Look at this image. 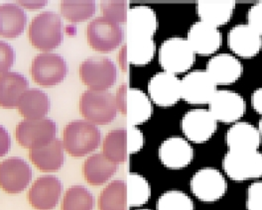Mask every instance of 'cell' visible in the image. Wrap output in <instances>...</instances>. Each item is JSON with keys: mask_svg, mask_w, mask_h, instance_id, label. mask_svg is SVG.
Here are the masks:
<instances>
[{"mask_svg": "<svg viewBox=\"0 0 262 210\" xmlns=\"http://www.w3.org/2000/svg\"><path fill=\"white\" fill-rule=\"evenodd\" d=\"M27 22L23 9L13 3L0 5V36L16 38L21 35Z\"/></svg>", "mask_w": 262, "mask_h": 210, "instance_id": "31", "label": "cell"}, {"mask_svg": "<svg viewBox=\"0 0 262 210\" xmlns=\"http://www.w3.org/2000/svg\"><path fill=\"white\" fill-rule=\"evenodd\" d=\"M117 171V165L110 161L103 154L90 156L82 167L85 180L95 186L105 183Z\"/></svg>", "mask_w": 262, "mask_h": 210, "instance_id": "27", "label": "cell"}, {"mask_svg": "<svg viewBox=\"0 0 262 210\" xmlns=\"http://www.w3.org/2000/svg\"><path fill=\"white\" fill-rule=\"evenodd\" d=\"M29 158L34 166L42 172H57L64 164V145L59 139H54L48 145L32 149Z\"/></svg>", "mask_w": 262, "mask_h": 210, "instance_id": "24", "label": "cell"}, {"mask_svg": "<svg viewBox=\"0 0 262 210\" xmlns=\"http://www.w3.org/2000/svg\"><path fill=\"white\" fill-rule=\"evenodd\" d=\"M11 147V139L8 131L0 125V157L5 156Z\"/></svg>", "mask_w": 262, "mask_h": 210, "instance_id": "41", "label": "cell"}, {"mask_svg": "<svg viewBox=\"0 0 262 210\" xmlns=\"http://www.w3.org/2000/svg\"><path fill=\"white\" fill-rule=\"evenodd\" d=\"M224 168L234 180H246L262 176V154L257 150H229L224 159Z\"/></svg>", "mask_w": 262, "mask_h": 210, "instance_id": "8", "label": "cell"}, {"mask_svg": "<svg viewBox=\"0 0 262 210\" xmlns=\"http://www.w3.org/2000/svg\"><path fill=\"white\" fill-rule=\"evenodd\" d=\"M248 25L262 35V2L252 6L248 12Z\"/></svg>", "mask_w": 262, "mask_h": 210, "instance_id": "40", "label": "cell"}, {"mask_svg": "<svg viewBox=\"0 0 262 210\" xmlns=\"http://www.w3.org/2000/svg\"><path fill=\"white\" fill-rule=\"evenodd\" d=\"M155 53L153 39L127 40L121 48L118 60L122 71L126 72L129 65H143L148 64Z\"/></svg>", "mask_w": 262, "mask_h": 210, "instance_id": "25", "label": "cell"}, {"mask_svg": "<svg viewBox=\"0 0 262 210\" xmlns=\"http://www.w3.org/2000/svg\"><path fill=\"white\" fill-rule=\"evenodd\" d=\"M68 66L64 58L55 53H42L36 56L31 65L33 80L42 86L57 85L64 81Z\"/></svg>", "mask_w": 262, "mask_h": 210, "instance_id": "11", "label": "cell"}, {"mask_svg": "<svg viewBox=\"0 0 262 210\" xmlns=\"http://www.w3.org/2000/svg\"><path fill=\"white\" fill-rule=\"evenodd\" d=\"M29 39L33 46L49 53L63 42V23L58 14L47 11L35 17L29 26Z\"/></svg>", "mask_w": 262, "mask_h": 210, "instance_id": "3", "label": "cell"}, {"mask_svg": "<svg viewBox=\"0 0 262 210\" xmlns=\"http://www.w3.org/2000/svg\"><path fill=\"white\" fill-rule=\"evenodd\" d=\"M95 197L82 185H74L66 192L62 210H93Z\"/></svg>", "mask_w": 262, "mask_h": 210, "instance_id": "34", "label": "cell"}, {"mask_svg": "<svg viewBox=\"0 0 262 210\" xmlns=\"http://www.w3.org/2000/svg\"><path fill=\"white\" fill-rule=\"evenodd\" d=\"M215 85L207 72L195 71L181 81L182 98L192 104L210 103L216 91Z\"/></svg>", "mask_w": 262, "mask_h": 210, "instance_id": "13", "label": "cell"}, {"mask_svg": "<svg viewBox=\"0 0 262 210\" xmlns=\"http://www.w3.org/2000/svg\"><path fill=\"white\" fill-rule=\"evenodd\" d=\"M96 2L93 0H65L61 2V13L71 22H82L94 16Z\"/></svg>", "mask_w": 262, "mask_h": 210, "instance_id": "33", "label": "cell"}, {"mask_svg": "<svg viewBox=\"0 0 262 210\" xmlns=\"http://www.w3.org/2000/svg\"><path fill=\"white\" fill-rule=\"evenodd\" d=\"M63 184L54 176H45L35 180L29 193L28 200L36 210H52L58 204L62 195Z\"/></svg>", "mask_w": 262, "mask_h": 210, "instance_id": "14", "label": "cell"}, {"mask_svg": "<svg viewBox=\"0 0 262 210\" xmlns=\"http://www.w3.org/2000/svg\"><path fill=\"white\" fill-rule=\"evenodd\" d=\"M159 156L166 167L170 169H182L192 161L193 149L183 138L172 137L162 143Z\"/></svg>", "mask_w": 262, "mask_h": 210, "instance_id": "23", "label": "cell"}, {"mask_svg": "<svg viewBox=\"0 0 262 210\" xmlns=\"http://www.w3.org/2000/svg\"><path fill=\"white\" fill-rule=\"evenodd\" d=\"M143 144V134L133 126L113 130L103 140L102 154L116 165L122 164L126 162L132 154L140 151Z\"/></svg>", "mask_w": 262, "mask_h": 210, "instance_id": "1", "label": "cell"}, {"mask_svg": "<svg viewBox=\"0 0 262 210\" xmlns=\"http://www.w3.org/2000/svg\"><path fill=\"white\" fill-rule=\"evenodd\" d=\"M191 188L202 201L213 202L226 194L227 181L219 171L210 168L203 169L192 178Z\"/></svg>", "mask_w": 262, "mask_h": 210, "instance_id": "15", "label": "cell"}, {"mask_svg": "<svg viewBox=\"0 0 262 210\" xmlns=\"http://www.w3.org/2000/svg\"><path fill=\"white\" fill-rule=\"evenodd\" d=\"M187 41L195 53L206 56L213 54L220 48L222 35L217 28L200 21L191 27Z\"/></svg>", "mask_w": 262, "mask_h": 210, "instance_id": "20", "label": "cell"}, {"mask_svg": "<svg viewBox=\"0 0 262 210\" xmlns=\"http://www.w3.org/2000/svg\"><path fill=\"white\" fill-rule=\"evenodd\" d=\"M157 210H194L191 198L178 191L167 192L157 202Z\"/></svg>", "mask_w": 262, "mask_h": 210, "instance_id": "36", "label": "cell"}, {"mask_svg": "<svg viewBox=\"0 0 262 210\" xmlns=\"http://www.w3.org/2000/svg\"><path fill=\"white\" fill-rule=\"evenodd\" d=\"M28 81L18 73L8 72L0 75V106L14 108L23 94L28 90Z\"/></svg>", "mask_w": 262, "mask_h": 210, "instance_id": "26", "label": "cell"}, {"mask_svg": "<svg viewBox=\"0 0 262 210\" xmlns=\"http://www.w3.org/2000/svg\"><path fill=\"white\" fill-rule=\"evenodd\" d=\"M207 73L215 84H229L237 81L243 73L239 61L229 54H220L208 64Z\"/></svg>", "mask_w": 262, "mask_h": 210, "instance_id": "22", "label": "cell"}, {"mask_svg": "<svg viewBox=\"0 0 262 210\" xmlns=\"http://www.w3.org/2000/svg\"><path fill=\"white\" fill-rule=\"evenodd\" d=\"M127 40L152 39L157 29V18L147 6H135L127 15Z\"/></svg>", "mask_w": 262, "mask_h": 210, "instance_id": "19", "label": "cell"}, {"mask_svg": "<svg viewBox=\"0 0 262 210\" xmlns=\"http://www.w3.org/2000/svg\"><path fill=\"white\" fill-rule=\"evenodd\" d=\"M182 129L191 141L203 143L208 141L215 132L216 120L208 110H191L183 118Z\"/></svg>", "mask_w": 262, "mask_h": 210, "instance_id": "18", "label": "cell"}, {"mask_svg": "<svg viewBox=\"0 0 262 210\" xmlns=\"http://www.w3.org/2000/svg\"><path fill=\"white\" fill-rule=\"evenodd\" d=\"M229 48L244 58L255 56L261 49V36L249 25H238L229 32Z\"/></svg>", "mask_w": 262, "mask_h": 210, "instance_id": "21", "label": "cell"}, {"mask_svg": "<svg viewBox=\"0 0 262 210\" xmlns=\"http://www.w3.org/2000/svg\"><path fill=\"white\" fill-rule=\"evenodd\" d=\"M140 210H149V209H140Z\"/></svg>", "mask_w": 262, "mask_h": 210, "instance_id": "44", "label": "cell"}, {"mask_svg": "<svg viewBox=\"0 0 262 210\" xmlns=\"http://www.w3.org/2000/svg\"><path fill=\"white\" fill-rule=\"evenodd\" d=\"M227 143L229 150H257L260 144V134L251 124L239 122L229 130L227 134Z\"/></svg>", "mask_w": 262, "mask_h": 210, "instance_id": "30", "label": "cell"}, {"mask_svg": "<svg viewBox=\"0 0 262 210\" xmlns=\"http://www.w3.org/2000/svg\"><path fill=\"white\" fill-rule=\"evenodd\" d=\"M15 61V52L6 42L0 41V75L8 73Z\"/></svg>", "mask_w": 262, "mask_h": 210, "instance_id": "38", "label": "cell"}, {"mask_svg": "<svg viewBox=\"0 0 262 210\" xmlns=\"http://www.w3.org/2000/svg\"><path fill=\"white\" fill-rule=\"evenodd\" d=\"M160 64L167 73L181 74L188 71L195 61V52L187 40L174 37L166 40L159 51Z\"/></svg>", "mask_w": 262, "mask_h": 210, "instance_id": "7", "label": "cell"}, {"mask_svg": "<svg viewBox=\"0 0 262 210\" xmlns=\"http://www.w3.org/2000/svg\"><path fill=\"white\" fill-rule=\"evenodd\" d=\"M259 131H260V133L262 134V119L260 120V122H259Z\"/></svg>", "mask_w": 262, "mask_h": 210, "instance_id": "43", "label": "cell"}, {"mask_svg": "<svg viewBox=\"0 0 262 210\" xmlns=\"http://www.w3.org/2000/svg\"><path fill=\"white\" fill-rule=\"evenodd\" d=\"M125 183L129 207L140 206L147 202L150 197V186L145 178L137 174H130Z\"/></svg>", "mask_w": 262, "mask_h": 210, "instance_id": "35", "label": "cell"}, {"mask_svg": "<svg viewBox=\"0 0 262 210\" xmlns=\"http://www.w3.org/2000/svg\"><path fill=\"white\" fill-rule=\"evenodd\" d=\"M99 210H128L125 180L116 179L107 184L98 198Z\"/></svg>", "mask_w": 262, "mask_h": 210, "instance_id": "32", "label": "cell"}, {"mask_svg": "<svg viewBox=\"0 0 262 210\" xmlns=\"http://www.w3.org/2000/svg\"><path fill=\"white\" fill-rule=\"evenodd\" d=\"M32 179L30 166L18 157H11L0 162V188L7 194L23 192Z\"/></svg>", "mask_w": 262, "mask_h": 210, "instance_id": "12", "label": "cell"}, {"mask_svg": "<svg viewBox=\"0 0 262 210\" xmlns=\"http://www.w3.org/2000/svg\"><path fill=\"white\" fill-rule=\"evenodd\" d=\"M251 102L253 108L262 115V88L254 91V94L252 95Z\"/></svg>", "mask_w": 262, "mask_h": 210, "instance_id": "42", "label": "cell"}, {"mask_svg": "<svg viewBox=\"0 0 262 210\" xmlns=\"http://www.w3.org/2000/svg\"><path fill=\"white\" fill-rule=\"evenodd\" d=\"M80 112L86 121L95 125H106L117 114L115 97L108 91H84L80 99Z\"/></svg>", "mask_w": 262, "mask_h": 210, "instance_id": "4", "label": "cell"}, {"mask_svg": "<svg viewBox=\"0 0 262 210\" xmlns=\"http://www.w3.org/2000/svg\"><path fill=\"white\" fill-rule=\"evenodd\" d=\"M148 91L156 104L169 107L182 98L181 81L173 74L159 73L149 81Z\"/></svg>", "mask_w": 262, "mask_h": 210, "instance_id": "16", "label": "cell"}, {"mask_svg": "<svg viewBox=\"0 0 262 210\" xmlns=\"http://www.w3.org/2000/svg\"><path fill=\"white\" fill-rule=\"evenodd\" d=\"M115 100L117 109L131 125H139L146 122L152 114V106L146 95L127 84L119 86Z\"/></svg>", "mask_w": 262, "mask_h": 210, "instance_id": "5", "label": "cell"}, {"mask_svg": "<svg viewBox=\"0 0 262 210\" xmlns=\"http://www.w3.org/2000/svg\"><path fill=\"white\" fill-rule=\"evenodd\" d=\"M56 123L51 119H25L17 125L15 137L19 145L32 150L48 145L56 139Z\"/></svg>", "mask_w": 262, "mask_h": 210, "instance_id": "10", "label": "cell"}, {"mask_svg": "<svg viewBox=\"0 0 262 210\" xmlns=\"http://www.w3.org/2000/svg\"><path fill=\"white\" fill-rule=\"evenodd\" d=\"M86 39L90 46L97 52L110 53L121 44L123 30L114 21L98 17L88 25Z\"/></svg>", "mask_w": 262, "mask_h": 210, "instance_id": "9", "label": "cell"}, {"mask_svg": "<svg viewBox=\"0 0 262 210\" xmlns=\"http://www.w3.org/2000/svg\"><path fill=\"white\" fill-rule=\"evenodd\" d=\"M79 73L82 82L95 91H105L115 84L117 78L116 65L108 58L88 59L80 65Z\"/></svg>", "mask_w": 262, "mask_h": 210, "instance_id": "6", "label": "cell"}, {"mask_svg": "<svg viewBox=\"0 0 262 210\" xmlns=\"http://www.w3.org/2000/svg\"><path fill=\"white\" fill-rule=\"evenodd\" d=\"M48 96L37 88L26 90L20 98L18 110L27 120H39L45 118L50 110Z\"/></svg>", "mask_w": 262, "mask_h": 210, "instance_id": "28", "label": "cell"}, {"mask_svg": "<svg viewBox=\"0 0 262 210\" xmlns=\"http://www.w3.org/2000/svg\"><path fill=\"white\" fill-rule=\"evenodd\" d=\"M235 3L226 0H208L198 3V13L202 21L213 27L224 25L229 22L232 15Z\"/></svg>", "mask_w": 262, "mask_h": 210, "instance_id": "29", "label": "cell"}, {"mask_svg": "<svg viewBox=\"0 0 262 210\" xmlns=\"http://www.w3.org/2000/svg\"><path fill=\"white\" fill-rule=\"evenodd\" d=\"M101 134L98 127L84 120L69 123L63 133V145L67 153L73 157H83L98 148Z\"/></svg>", "mask_w": 262, "mask_h": 210, "instance_id": "2", "label": "cell"}, {"mask_svg": "<svg viewBox=\"0 0 262 210\" xmlns=\"http://www.w3.org/2000/svg\"><path fill=\"white\" fill-rule=\"evenodd\" d=\"M247 209L262 210V181L252 183L247 192Z\"/></svg>", "mask_w": 262, "mask_h": 210, "instance_id": "39", "label": "cell"}, {"mask_svg": "<svg viewBox=\"0 0 262 210\" xmlns=\"http://www.w3.org/2000/svg\"><path fill=\"white\" fill-rule=\"evenodd\" d=\"M103 17L115 23H124L128 15V2L123 0H106L100 2Z\"/></svg>", "mask_w": 262, "mask_h": 210, "instance_id": "37", "label": "cell"}, {"mask_svg": "<svg viewBox=\"0 0 262 210\" xmlns=\"http://www.w3.org/2000/svg\"><path fill=\"white\" fill-rule=\"evenodd\" d=\"M210 112L215 120L231 123L237 121L246 110L244 98L236 92L229 90L215 91L210 101Z\"/></svg>", "mask_w": 262, "mask_h": 210, "instance_id": "17", "label": "cell"}]
</instances>
